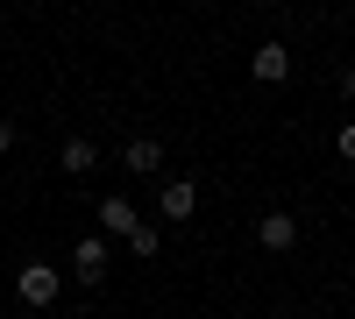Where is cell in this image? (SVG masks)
<instances>
[{"label": "cell", "mask_w": 355, "mask_h": 319, "mask_svg": "<svg viewBox=\"0 0 355 319\" xmlns=\"http://www.w3.org/2000/svg\"><path fill=\"white\" fill-rule=\"evenodd\" d=\"M128 248H135V255H157V248H164V235H157V227H135Z\"/></svg>", "instance_id": "9"}, {"label": "cell", "mask_w": 355, "mask_h": 319, "mask_svg": "<svg viewBox=\"0 0 355 319\" xmlns=\"http://www.w3.org/2000/svg\"><path fill=\"white\" fill-rule=\"evenodd\" d=\"M15 149V121H0V156H8Z\"/></svg>", "instance_id": "11"}, {"label": "cell", "mask_w": 355, "mask_h": 319, "mask_svg": "<svg viewBox=\"0 0 355 319\" xmlns=\"http://www.w3.org/2000/svg\"><path fill=\"white\" fill-rule=\"evenodd\" d=\"M157 206H164V220H192L199 185H192V178H164V199H157Z\"/></svg>", "instance_id": "3"}, {"label": "cell", "mask_w": 355, "mask_h": 319, "mask_svg": "<svg viewBox=\"0 0 355 319\" xmlns=\"http://www.w3.org/2000/svg\"><path fill=\"white\" fill-rule=\"evenodd\" d=\"M249 71H256L263 85H277V78H291V57H284V43H263V50L249 57Z\"/></svg>", "instance_id": "4"}, {"label": "cell", "mask_w": 355, "mask_h": 319, "mask_svg": "<svg viewBox=\"0 0 355 319\" xmlns=\"http://www.w3.org/2000/svg\"><path fill=\"white\" fill-rule=\"evenodd\" d=\"M93 163H100V149H93L85 135H71V142H64V170H93Z\"/></svg>", "instance_id": "8"}, {"label": "cell", "mask_w": 355, "mask_h": 319, "mask_svg": "<svg viewBox=\"0 0 355 319\" xmlns=\"http://www.w3.org/2000/svg\"><path fill=\"white\" fill-rule=\"evenodd\" d=\"M15 291H21V305H28V312H50V305H57V270H50V263H21Z\"/></svg>", "instance_id": "1"}, {"label": "cell", "mask_w": 355, "mask_h": 319, "mask_svg": "<svg viewBox=\"0 0 355 319\" xmlns=\"http://www.w3.org/2000/svg\"><path fill=\"white\" fill-rule=\"evenodd\" d=\"M100 227H114V235H135V206H128V199H100Z\"/></svg>", "instance_id": "6"}, {"label": "cell", "mask_w": 355, "mask_h": 319, "mask_svg": "<svg viewBox=\"0 0 355 319\" xmlns=\"http://www.w3.org/2000/svg\"><path fill=\"white\" fill-rule=\"evenodd\" d=\"M71 270H78V284H107V241H78Z\"/></svg>", "instance_id": "5"}, {"label": "cell", "mask_w": 355, "mask_h": 319, "mask_svg": "<svg viewBox=\"0 0 355 319\" xmlns=\"http://www.w3.org/2000/svg\"><path fill=\"white\" fill-rule=\"evenodd\" d=\"M121 163H128V170H142V178H150V170L164 163V149H157L150 135H142V142H128V149H121Z\"/></svg>", "instance_id": "7"}, {"label": "cell", "mask_w": 355, "mask_h": 319, "mask_svg": "<svg viewBox=\"0 0 355 319\" xmlns=\"http://www.w3.org/2000/svg\"><path fill=\"white\" fill-rule=\"evenodd\" d=\"M341 93H348V100H355V64H348V71H341Z\"/></svg>", "instance_id": "12"}, {"label": "cell", "mask_w": 355, "mask_h": 319, "mask_svg": "<svg viewBox=\"0 0 355 319\" xmlns=\"http://www.w3.org/2000/svg\"><path fill=\"white\" fill-rule=\"evenodd\" d=\"M256 241L270 248V255H284L291 241H299V220H291V213H263V220H256Z\"/></svg>", "instance_id": "2"}, {"label": "cell", "mask_w": 355, "mask_h": 319, "mask_svg": "<svg viewBox=\"0 0 355 319\" xmlns=\"http://www.w3.org/2000/svg\"><path fill=\"white\" fill-rule=\"evenodd\" d=\"M341 163H355V121H341Z\"/></svg>", "instance_id": "10"}, {"label": "cell", "mask_w": 355, "mask_h": 319, "mask_svg": "<svg viewBox=\"0 0 355 319\" xmlns=\"http://www.w3.org/2000/svg\"><path fill=\"white\" fill-rule=\"evenodd\" d=\"M36 319H43V312H36Z\"/></svg>", "instance_id": "13"}]
</instances>
